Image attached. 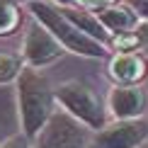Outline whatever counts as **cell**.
<instances>
[{"label":"cell","mask_w":148,"mask_h":148,"mask_svg":"<svg viewBox=\"0 0 148 148\" xmlns=\"http://www.w3.org/2000/svg\"><path fill=\"white\" fill-rule=\"evenodd\" d=\"M15 88H17V112H20L22 134L34 141L58 109L56 88L49 83V78L39 68H29V66L17 78Z\"/></svg>","instance_id":"obj_1"},{"label":"cell","mask_w":148,"mask_h":148,"mask_svg":"<svg viewBox=\"0 0 148 148\" xmlns=\"http://www.w3.org/2000/svg\"><path fill=\"white\" fill-rule=\"evenodd\" d=\"M27 12L34 17L36 22H41L44 27L58 39V44L66 49V53H75V56H85V58H104L109 53V49L95 41L92 36L73 24L68 17L61 12V8L51 3V0H34V3L24 5Z\"/></svg>","instance_id":"obj_2"},{"label":"cell","mask_w":148,"mask_h":148,"mask_svg":"<svg viewBox=\"0 0 148 148\" xmlns=\"http://www.w3.org/2000/svg\"><path fill=\"white\" fill-rule=\"evenodd\" d=\"M56 102L66 114L78 119L90 131H100L112 121L107 100L85 80H66L56 88Z\"/></svg>","instance_id":"obj_3"},{"label":"cell","mask_w":148,"mask_h":148,"mask_svg":"<svg viewBox=\"0 0 148 148\" xmlns=\"http://www.w3.org/2000/svg\"><path fill=\"white\" fill-rule=\"evenodd\" d=\"M32 148H92V131L58 107L32 141Z\"/></svg>","instance_id":"obj_4"},{"label":"cell","mask_w":148,"mask_h":148,"mask_svg":"<svg viewBox=\"0 0 148 148\" xmlns=\"http://www.w3.org/2000/svg\"><path fill=\"white\" fill-rule=\"evenodd\" d=\"M66 53V49L58 44V39L53 36L41 22H36L29 15L27 24L22 29V46H20V56L24 58V63L29 68H46V66L56 63V61Z\"/></svg>","instance_id":"obj_5"},{"label":"cell","mask_w":148,"mask_h":148,"mask_svg":"<svg viewBox=\"0 0 148 148\" xmlns=\"http://www.w3.org/2000/svg\"><path fill=\"white\" fill-rule=\"evenodd\" d=\"M148 143L146 119L109 121L104 129L92 131V148H141Z\"/></svg>","instance_id":"obj_6"},{"label":"cell","mask_w":148,"mask_h":148,"mask_svg":"<svg viewBox=\"0 0 148 148\" xmlns=\"http://www.w3.org/2000/svg\"><path fill=\"white\" fill-rule=\"evenodd\" d=\"M148 107V95L143 85H112L107 95V109L114 121L143 119Z\"/></svg>","instance_id":"obj_7"},{"label":"cell","mask_w":148,"mask_h":148,"mask_svg":"<svg viewBox=\"0 0 148 148\" xmlns=\"http://www.w3.org/2000/svg\"><path fill=\"white\" fill-rule=\"evenodd\" d=\"M107 78L112 85H143L148 78V53H112Z\"/></svg>","instance_id":"obj_8"},{"label":"cell","mask_w":148,"mask_h":148,"mask_svg":"<svg viewBox=\"0 0 148 148\" xmlns=\"http://www.w3.org/2000/svg\"><path fill=\"white\" fill-rule=\"evenodd\" d=\"M100 22L104 24V29L109 32V36H116V34H124L129 29H134L136 24L141 22L136 8H134L129 0H119V3L109 5L107 10L97 12Z\"/></svg>","instance_id":"obj_9"},{"label":"cell","mask_w":148,"mask_h":148,"mask_svg":"<svg viewBox=\"0 0 148 148\" xmlns=\"http://www.w3.org/2000/svg\"><path fill=\"white\" fill-rule=\"evenodd\" d=\"M109 53H148V20H141L134 29L109 36Z\"/></svg>","instance_id":"obj_10"},{"label":"cell","mask_w":148,"mask_h":148,"mask_svg":"<svg viewBox=\"0 0 148 148\" xmlns=\"http://www.w3.org/2000/svg\"><path fill=\"white\" fill-rule=\"evenodd\" d=\"M58 8V5H56ZM68 20L75 24L80 32H85L88 36H92L95 41H100V44L107 46L109 41V32L104 29V24L100 22V17H97V12H90V10H83V8H75V5H71V8H61Z\"/></svg>","instance_id":"obj_11"},{"label":"cell","mask_w":148,"mask_h":148,"mask_svg":"<svg viewBox=\"0 0 148 148\" xmlns=\"http://www.w3.org/2000/svg\"><path fill=\"white\" fill-rule=\"evenodd\" d=\"M24 68H27V63H24V58L20 56V53L0 51V85L17 83V78L22 75Z\"/></svg>","instance_id":"obj_12"},{"label":"cell","mask_w":148,"mask_h":148,"mask_svg":"<svg viewBox=\"0 0 148 148\" xmlns=\"http://www.w3.org/2000/svg\"><path fill=\"white\" fill-rule=\"evenodd\" d=\"M114 3H119V0H75V8H83L90 12H102Z\"/></svg>","instance_id":"obj_13"},{"label":"cell","mask_w":148,"mask_h":148,"mask_svg":"<svg viewBox=\"0 0 148 148\" xmlns=\"http://www.w3.org/2000/svg\"><path fill=\"white\" fill-rule=\"evenodd\" d=\"M0 148H32V138L20 131V134H12L10 138H5L0 143Z\"/></svg>","instance_id":"obj_14"},{"label":"cell","mask_w":148,"mask_h":148,"mask_svg":"<svg viewBox=\"0 0 148 148\" xmlns=\"http://www.w3.org/2000/svg\"><path fill=\"white\" fill-rule=\"evenodd\" d=\"M129 3L136 8V12H138L141 20H148V0H129Z\"/></svg>","instance_id":"obj_15"},{"label":"cell","mask_w":148,"mask_h":148,"mask_svg":"<svg viewBox=\"0 0 148 148\" xmlns=\"http://www.w3.org/2000/svg\"><path fill=\"white\" fill-rule=\"evenodd\" d=\"M51 3L58 8H71V5H75V0H51Z\"/></svg>","instance_id":"obj_16"},{"label":"cell","mask_w":148,"mask_h":148,"mask_svg":"<svg viewBox=\"0 0 148 148\" xmlns=\"http://www.w3.org/2000/svg\"><path fill=\"white\" fill-rule=\"evenodd\" d=\"M141 148H148V143H146V146H141Z\"/></svg>","instance_id":"obj_17"}]
</instances>
